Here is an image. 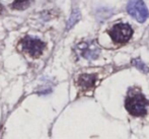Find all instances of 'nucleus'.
<instances>
[{"label":"nucleus","mask_w":149,"mask_h":139,"mask_svg":"<svg viewBox=\"0 0 149 139\" xmlns=\"http://www.w3.org/2000/svg\"><path fill=\"white\" fill-rule=\"evenodd\" d=\"M95 74H81L76 80V84L82 92H89L95 86L96 82Z\"/></svg>","instance_id":"obj_5"},{"label":"nucleus","mask_w":149,"mask_h":139,"mask_svg":"<svg viewBox=\"0 0 149 139\" xmlns=\"http://www.w3.org/2000/svg\"><path fill=\"white\" fill-rule=\"evenodd\" d=\"M125 109L135 118L145 117L148 113L149 101L138 87H130L125 98Z\"/></svg>","instance_id":"obj_1"},{"label":"nucleus","mask_w":149,"mask_h":139,"mask_svg":"<svg viewBox=\"0 0 149 139\" xmlns=\"http://www.w3.org/2000/svg\"><path fill=\"white\" fill-rule=\"evenodd\" d=\"M109 36L111 37L112 41L117 45H123L129 42L133 35V29L130 27V24L119 22V24L113 26L108 31Z\"/></svg>","instance_id":"obj_2"},{"label":"nucleus","mask_w":149,"mask_h":139,"mask_svg":"<svg viewBox=\"0 0 149 139\" xmlns=\"http://www.w3.org/2000/svg\"><path fill=\"white\" fill-rule=\"evenodd\" d=\"M132 64L134 65V66H136L137 67L139 70H141V71H143L144 73H147L148 71H149V68L147 66H146L145 64H144L143 62H142L140 59H134L133 61H132Z\"/></svg>","instance_id":"obj_8"},{"label":"nucleus","mask_w":149,"mask_h":139,"mask_svg":"<svg viewBox=\"0 0 149 139\" xmlns=\"http://www.w3.org/2000/svg\"><path fill=\"white\" fill-rule=\"evenodd\" d=\"M81 54H82L83 57L88 59H93L96 58L98 55V50L94 47H91L89 45H84V48L81 51Z\"/></svg>","instance_id":"obj_6"},{"label":"nucleus","mask_w":149,"mask_h":139,"mask_svg":"<svg viewBox=\"0 0 149 139\" xmlns=\"http://www.w3.org/2000/svg\"><path fill=\"white\" fill-rule=\"evenodd\" d=\"M127 11L138 22H144L149 15L147 7L142 0H129Z\"/></svg>","instance_id":"obj_3"},{"label":"nucleus","mask_w":149,"mask_h":139,"mask_svg":"<svg viewBox=\"0 0 149 139\" xmlns=\"http://www.w3.org/2000/svg\"><path fill=\"white\" fill-rule=\"evenodd\" d=\"M31 0H15V1L12 3V8L18 9V10L26 9V7H29V6L31 5Z\"/></svg>","instance_id":"obj_7"},{"label":"nucleus","mask_w":149,"mask_h":139,"mask_svg":"<svg viewBox=\"0 0 149 139\" xmlns=\"http://www.w3.org/2000/svg\"><path fill=\"white\" fill-rule=\"evenodd\" d=\"M22 47L26 53L36 58V57H39L43 53L44 49H45V44L39 39L26 37L22 41Z\"/></svg>","instance_id":"obj_4"}]
</instances>
